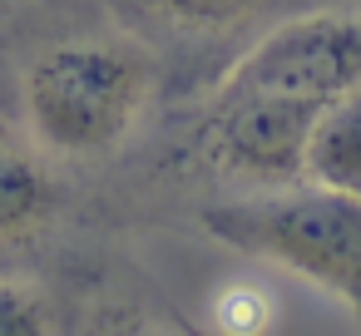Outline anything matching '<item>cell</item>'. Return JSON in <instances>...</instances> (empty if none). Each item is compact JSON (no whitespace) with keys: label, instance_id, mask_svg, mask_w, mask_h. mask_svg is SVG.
<instances>
[{"label":"cell","instance_id":"6da1fadb","mask_svg":"<svg viewBox=\"0 0 361 336\" xmlns=\"http://www.w3.org/2000/svg\"><path fill=\"white\" fill-rule=\"evenodd\" d=\"M154 60L139 40H60L25 70L20 104L30 139L55 158H104L144 119Z\"/></svg>","mask_w":361,"mask_h":336},{"label":"cell","instance_id":"7a4b0ae2","mask_svg":"<svg viewBox=\"0 0 361 336\" xmlns=\"http://www.w3.org/2000/svg\"><path fill=\"white\" fill-rule=\"evenodd\" d=\"M203 228L243 257L297 272L302 282L341 297L361 311V198L317 183L257 188L233 203H213Z\"/></svg>","mask_w":361,"mask_h":336},{"label":"cell","instance_id":"3957f363","mask_svg":"<svg viewBox=\"0 0 361 336\" xmlns=\"http://www.w3.org/2000/svg\"><path fill=\"white\" fill-rule=\"evenodd\" d=\"M361 85V15L297 11L272 20L218 80V89L282 104L317 119L336 94Z\"/></svg>","mask_w":361,"mask_h":336},{"label":"cell","instance_id":"277c9868","mask_svg":"<svg viewBox=\"0 0 361 336\" xmlns=\"http://www.w3.org/2000/svg\"><path fill=\"white\" fill-rule=\"evenodd\" d=\"M109 6L144 40L218 45V40L243 35L252 25H272L282 15H297L302 0H109Z\"/></svg>","mask_w":361,"mask_h":336},{"label":"cell","instance_id":"5b68a950","mask_svg":"<svg viewBox=\"0 0 361 336\" xmlns=\"http://www.w3.org/2000/svg\"><path fill=\"white\" fill-rule=\"evenodd\" d=\"M302 183L361 198V85H351L317 114L302 154Z\"/></svg>","mask_w":361,"mask_h":336},{"label":"cell","instance_id":"8992f818","mask_svg":"<svg viewBox=\"0 0 361 336\" xmlns=\"http://www.w3.org/2000/svg\"><path fill=\"white\" fill-rule=\"evenodd\" d=\"M50 173L40 163V144L0 119V237H25L50 213Z\"/></svg>","mask_w":361,"mask_h":336},{"label":"cell","instance_id":"52a82bcc","mask_svg":"<svg viewBox=\"0 0 361 336\" xmlns=\"http://www.w3.org/2000/svg\"><path fill=\"white\" fill-rule=\"evenodd\" d=\"M50 331V301L35 282L0 277V336H40Z\"/></svg>","mask_w":361,"mask_h":336},{"label":"cell","instance_id":"ba28073f","mask_svg":"<svg viewBox=\"0 0 361 336\" xmlns=\"http://www.w3.org/2000/svg\"><path fill=\"white\" fill-rule=\"evenodd\" d=\"M213 311H218V326H223V331H262V326H272V301H267V292L252 287V282L228 287V292L213 301Z\"/></svg>","mask_w":361,"mask_h":336}]
</instances>
